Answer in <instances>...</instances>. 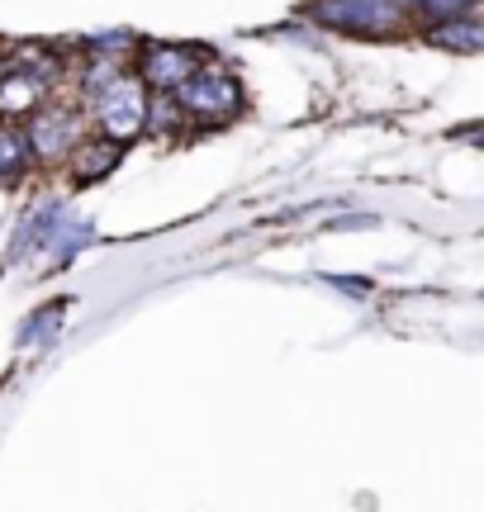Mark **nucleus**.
Segmentation results:
<instances>
[{
  "mask_svg": "<svg viewBox=\"0 0 484 512\" xmlns=\"http://www.w3.org/2000/svg\"><path fill=\"white\" fill-rule=\"evenodd\" d=\"M95 119H100V133L110 138V143H129L133 133H143L148 128V91H143V81L129 72L110 76L105 86H95Z\"/></svg>",
  "mask_w": 484,
  "mask_h": 512,
  "instance_id": "1",
  "label": "nucleus"
},
{
  "mask_svg": "<svg viewBox=\"0 0 484 512\" xmlns=\"http://www.w3.org/2000/svg\"><path fill=\"white\" fill-rule=\"evenodd\" d=\"M176 110H181V119H200V124H224V119H233V114L242 110V91L238 81L228 72H219V67H195V72L176 86Z\"/></svg>",
  "mask_w": 484,
  "mask_h": 512,
  "instance_id": "2",
  "label": "nucleus"
},
{
  "mask_svg": "<svg viewBox=\"0 0 484 512\" xmlns=\"http://www.w3.org/2000/svg\"><path fill=\"white\" fill-rule=\"evenodd\" d=\"M314 19L342 34H399L409 29V5L404 0H314Z\"/></svg>",
  "mask_w": 484,
  "mask_h": 512,
  "instance_id": "3",
  "label": "nucleus"
},
{
  "mask_svg": "<svg viewBox=\"0 0 484 512\" xmlns=\"http://www.w3.org/2000/svg\"><path fill=\"white\" fill-rule=\"evenodd\" d=\"M190 72H195V53H190V48H176V43H148V48L138 53V81H143V86L176 91Z\"/></svg>",
  "mask_w": 484,
  "mask_h": 512,
  "instance_id": "4",
  "label": "nucleus"
},
{
  "mask_svg": "<svg viewBox=\"0 0 484 512\" xmlns=\"http://www.w3.org/2000/svg\"><path fill=\"white\" fill-rule=\"evenodd\" d=\"M24 138H29V152L34 157H67L76 143H81V124H76V114L67 110H38L24 128Z\"/></svg>",
  "mask_w": 484,
  "mask_h": 512,
  "instance_id": "5",
  "label": "nucleus"
},
{
  "mask_svg": "<svg viewBox=\"0 0 484 512\" xmlns=\"http://www.w3.org/2000/svg\"><path fill=\"white\" fill-rule=\"evenodd\" d=\"M38 100H43V81L19 72V67H5V76H0V114H29L38 110Z\"/></svg>",
  "mask_w": 484,
  "mask_h": 512,
  "instance_id": "6",
  "label": "nucleus"
},
{
  "mask_svg": "<svg viewBox=\"0 0 484 512\" xmlns=\"http://www.w3.org/2000/svg\"><path fill=\"white\" fill-rule=\"evenodd\" d=\"M119 162V143H110V138H81V143L72 147V176L76 181H100L110 166Z\"/></svg>",
  "mask_w": 484,
  "mask_h": 512,
  "instance_id": "7",
  "label": "nucleus"
},
{
  "mask_svg": "<svg viewBox=\"0 0 484 512\" xmlns=\"http://www.w3.org/2000/svg\"><path fill=\"white\" fill-rule=\"evenodd\" d=\"M67 209L62 204H38L34 214H24V223H19V233H15V242H10V256H24V247H43L48 242V233L57 228V219H62Z\"/></svg>",
  "mask_w": 484,
  "mask_h": 512,
  "instance_id": "8",
  "label": "nucleus"
},
{
  "mask_svg": "<svg viewBox=\"0 0 484 512\" xmlns=\"http://www.w3.org/2000/svg\"><path fill=\"white\" fill-rule=\"evenodd\" d=\"M432 43L447 48V53H480L484 48V29L475 19H461V15H447L437 29H432Z\"/></svg>",
  "mask_w": 484,
  "mask_h": 512,
  "instance_id": "9",
  "label": "nucleus"
},
{
  "mask_svg": "<svg viewBox=\"0 0 484 512\" xmlns=\"http://www.w3.org/2000/svg\"><path fill=\"white\" fill-rule=\"evenodd\" d=\"M91 238H95L91 223H86V219H72V214H62V219H57V228L48 233V256H53V261H72V256L81 252V247H86Z\"/></svg>",
  "mask_w": 484,
  "mask_h": 512,
  "instance_id": "10",
  "label": "nucleus"
},
{
  "mask_svg": "<svg viewBox=\"0 0 484 512\" xmlns=\"http://www.w3.org/2000/svg\"><path fill=\"white\" fill-rule=\"evenodd\" d=\"M29 138H24V128H0V185H10L15 176H24V166H29Z\"/></svg>",
  "mask_w": 484,
  "mask_h": 512,
  "instance_id": "11",
  "label": "nucleus"
},
{
  "mask_svg": "<svg viewBox=\"0 0 484 512\" xmlns=\"http://www.w3.org/2000/svg\"><path fill=\"white\" fill-rule=\"evenodd\" d=\"M57 318H62V304H48V309H38L29 323H24V332H19V342L24 347H38V342H48L57 328Z\"/></svg>",
  "mask_w": 484,
  "mask_h": 512,
  "instance_id": "12",
  "label": "nucleus"
},
{
  "mask_svg": "<svg viewBox=\"0 0 484 512\" xmlns=\"http://www.w3.org/2000/svg\"><path fill=\"white\" fill-rule=\"evenodd\" d=\"M91 48H100V53H124V48H133V34H95Z\"/></svg>",
  "mask_w": 484,
  "mask_h": 512,
  "instance_id": "13",
  "label": "nucleus"
},
{
  "mask_svg": "<svg viewBox=\"0 0 484 512\" xmlns=\"http://www.w3.org/2000/svg\"><path fill=\"white\" fill-rule=\"evenodd\" d=\"M0 76H5V62H0Z\"/></svg>",
  "mask_w": 484,
  "mask_h": 512,
  "instance_id": "14",
  "label": "nucleus"
}]
</instances>
